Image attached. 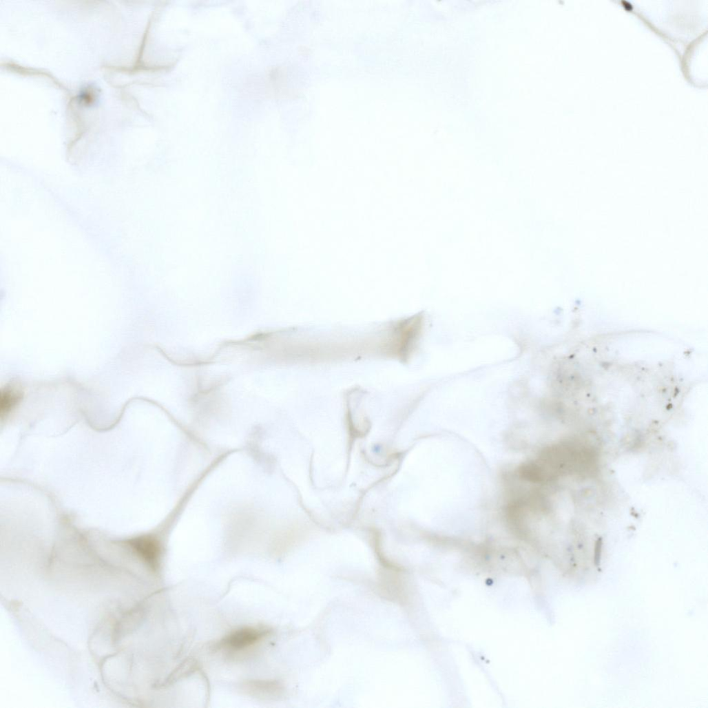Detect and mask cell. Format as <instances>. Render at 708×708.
Listing matches in <instances>:
<instances>
[{
  "mask_svg": "<svg viewBox=\"0 0 708 708\" xmlns=\"http://www.w3.org/2000/svg\"><path fill=\"white\" fill-rule=\"evenodd\" d=\"M159 537L149 534L128 541L129 546L137 556L154 571L158 570L163 555V547Z\"/></svg>",
  "mask_w": 708,
  "mask_h": 708,
  "instance_id": "1",
  "label": "cell"
},
{
  "mask_svg": "<svg viewBox=\"0 0 708 708\" xmlns=\"http://www.w3.org/2000/svg\"><path fill=\"white\" fill-rule=\"evenodd\" d=\"M262 629L247 627L231 633L224 641V645L233 650H242L253 646L265 636Z\"/></svg>",
  "mask_w": 708,
  "mask_h": 708,
  "instance_id": "2",
  "label": "cell"
},
{
  "mask_svg": "<svg viewBox=\"0 0 708 708\" xmlns=\"http://www.w3.org/2000/svg\"><path fill=\"white\" fill-rule=\"evenodd\" d=\"M23 397V393L17 386H6L2 389L0 396V415L2 419L9 416L16 409Z\"/></svg>",
  "mask_w": 708,
  "mask_h": 708,
  "instance_id": "3",
  "label": "cell"
},
{
  "mask_svg": "<svg viewBox=\"0 0 708 708\" xmlns=\"http://www.w3.org/2000/svg\"><path fill=\"white\" fill-rule=\"evenodd\" d=\"M602 550H603V540H602V539H598L596 541V545H595L594 563H595L596 566H599L600 564H601V556H602Z\"/></svg>",
  "mask_w": 708,
  "mask_h": 708,
  "instance_id": "4",
  "label": "cell"
}]
</instances>
